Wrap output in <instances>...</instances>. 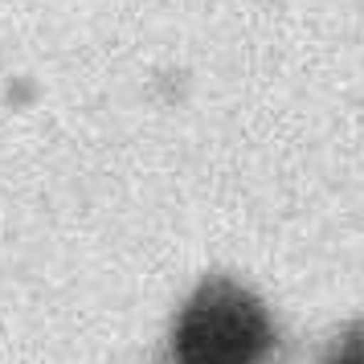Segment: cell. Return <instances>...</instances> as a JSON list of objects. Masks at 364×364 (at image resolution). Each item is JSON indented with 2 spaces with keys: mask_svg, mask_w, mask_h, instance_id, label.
Here are the masks:
<instances>
[{
  "mask_svg": "<svg viewBox=\"0 0 364 364\" xmlns=\"http://www.w3.org/2000/svg\"><path fill=\"white\" fill-rule=\"evenodd\" d=\"M270 352L274 323L262 299L230 279L205 282L172 328L176 364H266Z\"/></svg>",
  "mask_w": 364,
  "mask_h": 364,
  "instance_id": "1",
  "label": "cell"
},
{
  "mask_svg": "<svg viewBox=\"0 0 364 364\" xmlns=\"http://www.w3.org/2000/svg\"><path fill=\"white\" fill-rule=\"evenodd\" d=\"M328 364H364V323L344 331V340L331 348Z\"/></svg>",
  "mask_w": 364,
  "mask_h": 364,
  "instance_id": "2",
  "label": "cell"
}]
</instances>
